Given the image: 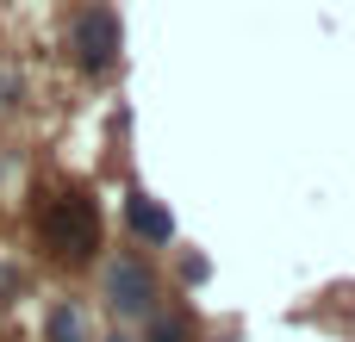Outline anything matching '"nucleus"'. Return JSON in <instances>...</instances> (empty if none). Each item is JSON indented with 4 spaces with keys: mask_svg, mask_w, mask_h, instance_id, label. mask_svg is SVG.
I'll return each mask as SVG.
<instances>
[{
    "mask_svg": "<svg viewBox=\"0 0 355 342\" xmlns=\"http://www.w3.org/2000/svg\"><path fill=\"white\" fill-rule=\"evenodd\" d=\"M125 218H131V231H137L144 243H168V237H175V218H168L144 187H131V193H125Z\"/></svg>",
    "mask_w": 355,
    "mask_h": 342,
    "instance_id": "20e7f679",
    "label": "nucleus"
},
{
    "mask_svg": "<svg viewBox=\"0 0 355 342\" xmlns=\"http://www.w3.org/2000/svg\"><path fill=\"white\" fill-rule=\"evenodd\" d=\"M69 44H75V62H81L87 75H106V69L119 62V19H112L106 6H87V12L75 19Z\"/></svg>",
    "mask_w": 355,
    "mask_h": 342,
    "instance_id": "f03ea898",
    "label": "nucleus"
},
{
    "mask_svg": "<svg viewBox=\"0 0 355 342\" xmlns=\"http://www.w3.org/2000/svg\"><path fill=\"white\" fill-rule=\"evenodd\" d=\"M106 342H125V336H106Z\"/></svg>",
    "mask_w": 355,
    "mask_h": 342,
    "instance_id": "0eeeda50",
    "label": "nucleus"
},
{
    "mask_svg": "<svg viewBox=\"0 0 355 342\" xmlns=\"http://www.w3.org/2000/svg\"><path fill=\"white\" fill-rule=\"evenodd\" d=\"M44 330H50V342H87V324H81V312H75V305H56Z\"/></svg>",
    "mask_w": 355,
    "mask_h": 342,
    "instance_id": "39448f33",
    "label": "nucleus"
},
{
    "mask_svg": "<svg viewBox=\"0 0 355 342\" xmlns=\"http://www.w3.org/2000/svg\"><path fill=\"white\" fill-rule=\"evenodd\" d=\"M106 299H112V312H119V318H144V312H150V299H156V274H150L137 255H125V262L106 274Z\"/></svg>",
    "mask_w": 355,
    "mask_h": 342,
    "instance_id": "7ed1b4c3",
    "label": "nucleus"
},
{
    "mask_svg": "<svg viewBox=\"0 0 355 342\" xmlns=\"http://www.w3.org/2000/svg\"><path fill=\"white\" fill-rule=\"evenodd\" d=\"M44 243H50L56 262H94V249H100V206L81 187L56 193L44 206Z\"/></svg>",
    "mask_w": 355,
    "mask_h": 342,
    "instance_id": "f257e3e1",
    "label": "nucleus"
},
{
    "mask_svg": "<svg viewBox=\"0 0 355 342\" xmlns=\"http://www.w3.org/2000/svg\"><path fill=\"white\" fill-rule=\"evenodd\" d=\"M193 336V330H187V318H181V312H168V318H156V324H150V342H187Z\"/></svg>",
    "mask_w": 355,
    "mask_h": 342,
    "instance_id": "423d86ee",
    "label": "nucleus"
}]
</instances>
